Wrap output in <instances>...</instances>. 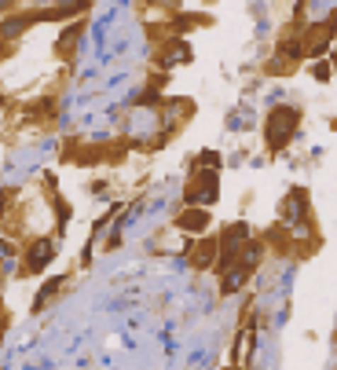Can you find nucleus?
I'll return each mask as SVG.
<instances>
[{"label": "nucleus", "mask_w": 337, "mask_h": 370, "mask_svg": "<svg viewBox=\"0 0 337 370\" xmlns=\"http://www.w3.org/2000/svg\"><path fill=\"white\" fill-rule=\"evenodd\" d=\"M173 23H176V26H173L176 33H187V30H195V26H205V23H209V15H180V11H176Z\"/></svg>", "instance_id": "ddd939ff"}, {"label": "nucleus", "mask_w": 337, "mask_h": 370, "mask_svg": "<svg viewBox=\"0 0 337 370\" xmlns=\"http://www.w3.org/2000/svg\"><path fill=\"white\" fill-rule=\"evenodd\" d=\"M30 4H33V8H52L55 0H30Z\"/></svg>", "instance_id": "a211bd4d"}, {"label": "nucleus", "mask_w": 337, "mask_h": 370, "mask_svg": "<svg viewBox=\"0 0 337 370\" xmlns=\"http://www.w3.org/2000/svg\"><path fill=\"white\" fill-rule=\"evenodd\" d=\"M304 209H308V191L304 187H293L286 194V202H282V216H286L290 224H297L301 216H304Z\"/></svg>", "instance_id": "423d86ee"}, {"label": "nucleus", "mask_w": 337, "mask_h": 370, "mask_svg": "<svg viewBox=\"0 0 337 370\" xmlns=\"http://www.w3.org/2000/svg\"><path fill=\"white\" fill-rule=\"evenodd\" d=\"M246 279H249V268L242 264V260H235L231 268H224V279H220V293H239L246 286Z\"/></svg>", "instance_id": "39448f33"}, {"label": "nucleus", "mask_w": 337, "mask_h": 370, "mask_svg": "<svg viewBox=\"0 0 337 370\" xmlns=\"http://www.w3.org/2000/svg\"><path fill=\"white\" fill-rule=\"evenodd\" d=\"M84 33V23H70L67 30L59 33V45H55V52L62 55V59H70L74 55V45H77V37Z\"/></svg>", "instance_id": "1a4fd4ad"}, {"label": "nucleus", "mask_w": 337, "mask_h": 370, "mask_svg": "<svg viewBox=\"0 0 337 370\" xmlns=\"http://www.w3.org/2000/svg\"><path fill=\"white\" fill-rule=\"evenodd\" d=\"M242 264L253 271V268H257L261 264V260H264V242H253V238H246V242H242Z\"/></svg>", "instance_id": "9d476101"}, {"label": "nucleus", "mask_w": 337, "mask_h": 370, "mask_svg": "<svg viewBox=\"0 0 337 370\" xmlns=\"http://www.w3.org/2000/svg\"><path fill=\"white\" fill-rule=\"evenodd\" d=\"M217 250H220L217 242H202V246L191 253V264H195V268H213V257H217Z\"/></svg>", "instance_id": "f8f14e48"}, {"label": "nucleus", "mask_w": 337, "mask_h": 370, "mask_svg": "<svg viewBox=\"0 0 337 370\" xmlns=\"http://www.w3.org/2000/svg\"><path fill=\"white\" fill-rule=\"evenodd\" d=\"M151 4H158V8H165V11H180V0H151Z\"/></svg>", "instance_id": "f3484780"}, {"label": "nucleus", "mask_w": 337, "mask_h": 370, "mask_svg": "<svg viewBox=\"0 0 337 370\" xmlns=\"http://www.w3.org/2000/svg\"><path fill=\"white\" fill-rule=\"evenodd\" d=\"M330 59H333V67H337V45H333V52H330Z\"/></svg>", "instance_id": "6ab92c4d"}, {"label": "nucleus", "mask_w": 337, "mask_h": 370, "mask_svg": "<svg viewBox=\"0 0 337 370\" xmlns=\"http://www.w3.org/2000/svg\"><path fill=\"white\" fill-rule=\"evenodd\" d=\"M8 4H15V0H0V8H8Z\"/></svg>", "instance_id": "aec40b11"}, {"label": "nucleus", "mask_w": 337, "mask_h": 370, "mask_svg": "<svg viewBox=\"0 0 337 370\" xmlns=\"http://www.w3.org/2000/svg\"><path fill=\"white\" fill-rule=\"evenodd\" d=\"M52 257H55V242H52V238H37V242L26 250V264H23V271H30V275L45 271Z\"/></svg>", "instance_id": "7ed1b4c3"}, {"label": "nucleus", "mask_w": 337, "mask_h": 370, "mask_svg": "<svg viewBox=\"0 0 337 370\" xmlns=\"http://www.w3.org/2000/svg\"><path fill=\"white\" fill-rule=\"evenodd\" d=\"M297 125H301V111L297 106H275L268 114V125H264V140L271 150H282L290 147V140L297 136Z\"/></svg>", "instance_id": "f257e3e1"}, {"label": "nucleus", "mask_w": 337, "mask_h": 370, "mask_svg": "<svg viewBox=\"0 0 337 370\" xmlns=\"http://www.w3.org/2000/svg\"><path fill=\"white\" fill-rule=\"evenodd\" d=\"M220 198V191H217V169H205V172H198V184H191L187 187V194H183V202L187 206H213Z\"/></svg>", "instance_id": "f03ea898"}, {"label": "nucleus", "mask_w": 337, "mask_h": 370, "mask_svg": "<svg viewBox=\"0 0 337 370\" xmlns=\"http://www.w3.org/2000/svg\"><path fill=\"white\" fill-rule=\"evenodd\" d=\"M84 8H88V0H55L52 18H70V15H81Z\"/></svg>", "instance_id": "9b49d317"}, {"label": "nucleus", "mask_w": 337, "mask_h": 370, "mask_svg": "<svg viewBox=\"0 0 337 370\" xmlns=\"http://www.w3.org/2000/svg\"><path fill=\"white\" fill-rule=\"evenodd\" d=\"M279 55L293 62V59H301V55H304V48L297 45V40H282V45H279Z\"/></svg>", "instance_id": "dca6fc26"}, {"label": "nucleus", "mask_w": 337, "mask_h": 370, "mask_svg": "<svg viewBox=\"0 0 337 370\" xmlns=\"http://www.w3.org/2000/svg\"><path fill=\"white\" fill-rule=\"evenodd\" d=\"M33 23H40V8L23 11V15H8L4 23H0V40H15V37H23Z\"/></svg>", "instance_id": "20e7f679"}, {"label": "nucleus", "mask_w": 337, "mask_h": 370, "mask_svg": "<svg viewBox=\"0 0 337 370\" xmlns=\"http://www.w3.org/2000/svg\"><path fill=\"white\" fill-rule=\"evenodd\" d=\"M330 74H333V62H326V59H315V62H312V77H315V81L326 84Z\"/></svg>", "instance_id": "2eb2a0df"}, {"label": "nucleus", "mask_w": 337, "mask_h": 370, "mask_svg": "<svg viewBox=\"0 0 337 370\" xmlns=\"http://www.w3.org/2000/svg\"><path fill=\"white\" fill-rule=\"evenodd\" d=\"M62 286V279H52V282H45V290H40L37 293V301H33V312H40V308H45V304H48V297H55V290Z\"/></svg>", "instance_id": "4468645a"}, {"label": "nucleus", "mask_w": 337, "mask_h": 370, "mask_svg": "<svg viewBox=\"0 0 337 370\" xmlns=\"http://www.w3.org/2000/svg\"><path fill=\"white\" fill-rule=\"evenodd\" d=\"M180 62H191V48H187L183 40H168V45H165V55H161V67L173 70V67H180Z\"/></svg>", "instance_id": "6e6552de"}, {"label": "nucleus", "mask_w": 337, "mask_h": 370, "mask_svg": "<svg viewBox=\"0 0 337 370\" xmlns=\"http://www.w3.org/2000/svg\"><path fill=\"white\" fill-rule=\"evenodd\" d=\"M183 231H195V235H202L205 228H209V213H205V206L198 209V206H191L187 213H180V220H176Z\"/></svg>", "instance_id": "0eeeda50"}]
</instances>
